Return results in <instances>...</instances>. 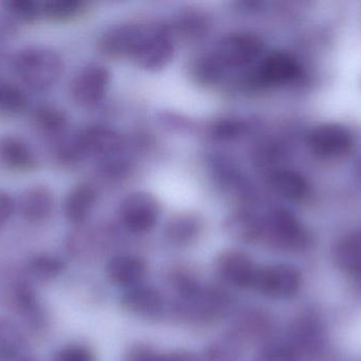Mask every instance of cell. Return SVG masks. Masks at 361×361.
Returning a JSON list of instances; mask_svg holds the SVG:
<instances>
[{
    "label": "cell",
    "instance_id": "obj_41",
    "mask_svg": "<svg viewBox=\"0 0 361 361\" xmlns=\"http://www.w3.org/2000/svg\"><path fill=\"white\" fill-rule=\"evenodd\" d=\"M358 171H360V173L361 175V160H360V165H358Z\"/></svg>",
    "mask_w": 361,
    "mask_h": 361
},
{
    "label": "cell",
    "instance_id": "obj_26",
    "mask_svg": "<svg viewBox=\"0 0 361 361\" xmlns=\"http://www.w3.org/2000/svg\"><path fill=\"white\" fill-rule=\"evenodd\" d=\"M271 188L283 199L292 201H302L309 194V184L298 172L278 170L269 178Z\"/></svg>",
    "mask_w": 361,
    "mask_h": 361
},
{
    "label": "cell",
    "instance_id": "obj_8",
    "mask_svg": "<svg viewBox=\"0 0 361 361\" xmlns=\"http://www.w3.org/2000/svg\"><path fill=\"white\" fill-rule=\"evenodd\" d=\"M302 288V275L290 264H271L258 268L252 288L271 299H290Z\"/></svg>",
    "mask_w": 361,
    "mask_h": 361
},
{
    "label": "cell",
    "instance_id": "obj_24",
    "mask_svg": "<svg viewBox=\"0 0 361 361\" xmlns=\"http://www.w3.org/2000/svg\"><path fill=\"white\" fill-rule=\"evenodd\" d=\"M54 206L52 192L46 187H33L19 199L20 215L30 223H40L50 216Z\"/></svg>",
    "mask_w": 361,
    "mask_h": 361
},
{
    "label": "cell",
    "instance_id": "obj_15",
    "mask_svg": "<svg viewBox=\"0 0 361 361\" xmlns=\"http://www.w3.org/2000/svg\"><path fill=\"white\" fill-rule=\"evenodd\" d=\"M147 271L146 261L133 254H118L110 259L106 266V275L110 282L129 288L140 285Z\"/></svg>",
    "mask_w": 361,
    "mask_h": 361
},
{
    "label": "cell",
    "instance_id": "obj_11",
    "mask_svg": "<svg viewBox=\"0 0 361 361\" xmlns=\"http://www.w3.org/2000/svg\"><path fill=\"white\" fill-rule=\"evenodd\" d=\"M111 83V72L105 66L91 64L82 68L71 83V97L80 107H93L103 101Z\"/></svg>",
    "mask_w": 361,
    "mask_h": 361
},
{
    "label": "cell",
    "instance_id": "obj_32",
    "mask_svg": "<svg viewBox=\"0 0 361 361\" xmlns=\"http://www.w3.org/2000/svg\"><path fill=\"white\" fill-rule=\"evenodd\" d=\"M85 8L82 0H49L44 4V15L55 20H67L80 14Z\"/></svg>",
    "mask_w": 361,
    "mask_h": 361
},
{
    "label": "cell",
    "instance_id": "obj_2",
    "mask_svg": "<svg viewBox=\"0 0 361 361\" xmlns=\"http://www.w3.org/2000/svg\"><path fill=\"white\" fill-rule=\"evenodd\" d=\"M123 139L118 131L105 125H90L78 131L69 142L59 148V157L63 162H75L86 157L103 161L120 153Z\"/></svg>",
    "mask_w": 361,
    "mask_h": 361
},
{
    "label": "cell",
    "instance_id": "obj_22",
    "mask_svg": "<svg viewBox=\"0 0 361 361\" xmlns=\"http://www.w3.org/2000/svg\"><path fill=\"white\" fill-rule=\"evenodd\" d=\"M212 27V16L205 11L197 8L180 11L169 25L173 37L177 34L189 42L201 40L209 33Z\"/></svg>",
    "mask_w": 361,
    "mask_h": 361
},
{
    "label": "cell",
    "instance_id": "obj_30",
    "mask_svg": "<svg viewBox=\"0 0 361 361\" xmlns=\"http://www.w3.org/2000/svg\"><path fill=\"white\" fill-rule=\"evenodd\" d=\"M23 345V335L16 326L0 318V360L8 361L17 357Z\"/></svg>",
    "mask_w": 361,
    "mask_h": 361
},
{
    "label": "cell",
    "instance_id": "obj_33",
    "mask_svg": "<svg viewBox=\"0 0 361 361\" xmlns=\"http://www.w3.org/2000/svg\"><path fill=\"white\" fill-rule=\"evenodd\" d=\"M126 361H199V358L187 351L159 353L148 348L139 347L127 356Z\"/></svg>",
    "mask_w": 361,
    "mask_h": 361
},
{
    "label": "cell",
    "instance_id": "obj_31",
    "mask_svg": "<svg viewBox=\"0 0 361 361\" xmlns=\"http://www.w3.org/2000/svg\"><path fill=\"white\" fill-rule=\"evenodd\" d=\"M66 264L61 259L49 254L34 256L27 264L30 273L36 279L50 281L56 279L65 271Z\"/></svg>",
    "mask_w": 361,
    "mask_h": 361
},
{
    "label": "cell",
    "instance_id": "obj_7",
    "mask_svg": "<svg viewBox=\"0 0 361 361\" xmlns=\"http://www.w3.org/2000/svg\"><path fill=\"white\" fill-rule=\"evenodd\" d=\"M118 216L127 230L133 233L148 232L160 220L161 203L152 193L135 191L123 199Z\"/></svg>",
    "mask_w": 361,
    "mask_h": 361
},
{
    "label": "cell",
    "instance_id": "obj_16",
    "mask_svg": "<svg viewBox=\"0 0 361 361\" xmlns=\"http://www.w3.org/2000/svg\"><path fill=\"white\" fill-rule=\"evenodd\" d=\"M324 329L322 322L313 314H303L295 320L290 328V338L295 353L314 354L322 349L324 345Z\"/></svg>",
    "mask_w": 361,
    "mask_h": 361
},
{
    "label": "cell",
    "instance_id": "obj_20",
    "mask_svg": "<svg viewBox=\"0 0 361 361\" xmlns=\"http://www.w3.org/2000/svg\"><path fill=\"white\" fill-rule=\"evenodd\" d=\"M273 330L271 317L264 312L250 311L240 316L229 334L245 345L248 343L265 341Z\"/></svg>",
    "mask_w": 361,
    "mask_h": 361
},
{
    "label": "cell",
    "instance_id": "obj_35",
    "mask_svg": "<svg viewBox=\"0 0 361 361\" xmlns=\"http://www.w3.org/2000/svg\"><path fill=\"white\" fill-rule=\"evenodd\" d=\"M246 129L247 124L241 119L222 118L212 123L210 134L216 139L231 140L244 134Z\"/></svg>",
    "mask_w": 361,
    "mask_h": 361
},
{
    "label": "cell",
    "instance_id": "obj_27",
    "mask_svg": "<svg viewBox=\"0 0 361 361\" xmlns=\"http://www.w3.org/2000/svg\"><path fill=\"white\" fill-rule=\"evenodd\" d=\"M226 70L218 63L212 52L197 55L189 64V74L201 85L214 86L222 80Z\"/></svg>",
    "mask_w": 361,
    "mask_h": 361
},
{
    "label": "cell",
    "instance_id": "obj_12",
    "mask_svg": "<svg viewBox=\"0 0 361 361\" xmlns=\"http://www.w3.org/2000/svg\"><path fill=\"white\" fill-rule=\"evenodd\" d=\"M148 23H127L107 30L99 37L101 53L114 59H131L147 31Z\"/></svg>",
    "mask_w": 361,
    "mask_h": 361
},
{
    "label": "cell",
    "instance_id": "obj_13",
    "mask_svg": "<svg viewBox=\"0 0 361 361\" xmlns=\"http://www.w3.org/2000/svg\"><path fill=\"white\" fill-rule=\"evenodd\" d=\"M258 268L252 256L239 249L224 250L216 260V273L233 288H252Z\"/></svg>",
    "mask_w": 361,
    "mask_h": 361
},
{
    "label": "cell",
    "instance_id": "obj_42",
    "mask_svg": "<svg viewBox=\"0 0 361 361\" xmlns=\"http://www.w3.org/2000/svg\"><path fill=\"white\" fill-rule=\"evenodd\" d=\"M18 361H33V360H27V358H23V360H18Z\"/></svg>",
    "mask_w": 361,
    "mask_h": 361
},
{
    "label": "cell",
    "instance_id": "obj_21",
    "mask_svg": "<svg viewBox=\"0 0 361 361\" xmlns=\"http://www.w3.org/2000/svg\"><path fill=\"white\" fill-rule=\"evenodd\" d=\"M227 235L241 243L252 244L262 239V218L248 210L229 214L223 223Z\"/></svg>",
    "mask_w": 361,
    "mask_h": 361
},
{
    "label": "cell",
    "instance_id": "obj_14",
    "mask_svg": "<svg viewBox=\"0 0 361 361\" xmlns=\"http://www.w3.org/2000/svg\"><path fill=\"white\" fill-rule=\"evenodd\" d=\"M123 309L140 317L156 318L164 311L163 295L150 286L137 285L128 288L121 298Z\"/></svg>",
    "mask_w": 361,
    "mask_h": 361
},
{
    "label": "cell",
    "instance_id": "obj_5",
    "mask_svg": "<svg viewBox=\"0 0 361 361\" xmlns=\"http://www.w3.org/2000/svg\"><path fill=\"white\" fill-rule=\"evenodd\" d=\"M283 251H297L307 244V235L300 220L288 210L273 209L262 218V239Z\"/></svg>",
    "mask_w": 361,
    "mask_h": 361
},
{
    "label": "cell",
    "instance_id": "obj_25",
    "mask_svg": "<svg viewBox=\"0 0 361 361\" xmlns=\"http://www.w3.org/2000/svg\"><path fill=\"white\" fill-rule=\"evenodd\" d=\"M35 156L31 148L20 138L0 137V165L13 171H29L35 167Z\"/></svg>",
    "mask_w": 361,
    "mask_h": 361
},
{
    "label": "cell",
    "instance_id": "obj_28",
    "mask_svg": "<svg viewBox=\"0 0 361 361\" xmlns=\"http://www.w3.org/2000/svg\"><path fill=\"white\" fill-rule=\"evenodd\" d=\"M33 123L44 135L59 136L67 127L68 119L59 108L42 106L34 112Z\"/></svg>",
    "mask_w": 361,
    "mask_h": 361
},
{
    "label": "cell",
    "instance_id": "obj_4",
    "mask_svg": "<svg viewBox=\"0 0 361 361\" xmlns=\"http://www.w3.org/2000/svg\"><path fill=\"white\" fill-rule=\"evenodd\" d=\"M175 51V37L169 25L149 23L131 61L145 71H160L173 61Z\"/></svg>",
    "mask_w": 361,
    "mask_h": 361
},
{
    "label": "cell",
    "instance_id": "obj_18",
    "mask_svg": "<svg viewBox=\"0 0 361 361\" xmlns=\"http://www.w3.org/2000/svg\"><path fill=\"white\" fill-rule=\"evenodd\" d=\"M205 229L204 218L195 212H180L171 216L165 226V237L176 246H188L201 237Z\"/></svg>",
    "mask_w": 361,
    "mask_h": 361
},
{
    "label": "cell",
    "instance_id": "obj_9",
    "mask_svg": "<svg viewBox=\"0 0 361 361\" xmlns=\"http://www.w3.org/2000/svg\"><path fill=\"white\" fill-rule=\"evenodd\" d=\"M310 150L322 159H341L351 154L355 139L349 129L336 123H324L311 129L307 137Z\"/></svg>",
    "mask_w": 361,
    "mask_h": 361
},
{
    "label": "cell",
    "instance_id": "obj_1",
    "mask_svg": "<svg viewBox=\"0 0 361 361\" xmlns=\"http://www.w3.org/2000/svg\"><path fill=\"white\" fill-rule=\"evenodd\" d=\"M176 311L182 317L195 322L220 319L228 311L231 299L223 290L202 285L190 278H178Z\"/></svg>",
    "mask_w": 361,
    "mask_h": 361
},
{
    "label": "cell",
    "instance_id": "obj_34",
    "mask_svg": "<svg viewBox=\"0 0 361 361\" xmlns=\"http://www.w3.org/2000/svg\"><path fill=\"white\" fill-rule=\"evenodd\" d=\"M27 99L20 88L11 84H0V110L16 114L27 107Z\"/></svg>",
    "mask_w": 361,
    "mask_h": 361
},
{
    "label": "cell",
    "instance_id": "obj_39",
    "mask_svg": "<svg viewBox=\"0 0 361 361\" xmlns=\"http://www.w3.org/2000/svg\"><path fill=\"white\" fill-rule=\"evenodd\" d=\"M15 203L8 193L0 191V226L6 224L14 213Z\"/></svg>",
    "mask_w": 361,
    "mask_h": 361
},
{
    "label": "cell",
    "instance_id": "obj_10",
    "mask_svg": "<svg viewBox=\"0 0 361 361\" xmlns=\"http://www.w3.org/2000/svg\"><path fill=\"white\" fill-rule=\"evenodd\" d=\"M301 76L298 59L286 51H274L263 57L250 78L259 87H280L295 82Z\"/></svg>",
    "mask_w": 361,
    "mask_h": 361
},
{
    "label": "cell",
    "instance_id": "obj_6",
    "mask_svg": "<svg viewBox=\"0 0 361 361\" xmlns=\"http://www.w3.org/2000/svg\"><path fill=\"white\" fill-rule=\"evenodd\" d=\"M264 42L252 32H233L222 36L214 45L212 55L218 63L228 69H240L252 65L262 54Z\"/></svg>",
    "mask_w": 361,
    "mask_h": 361
},
{
    "label": "cell",
    "instance_id": "obj_40",
    "mask_svg": "<svg viewBox=\"0 0 361 361\" xmlns=\"http://www.w3.org/2000/svg\"><path fill=\"white\" fill-rule=\"evenodd\" d=\"M161 120L163 121L164 124L169 125L171 129H179L180 131H184V129H189L191 127L190 122L186 119L180 118L178 114H163L161 117Z\"/></svg>",
    "mask_w": 361,
    "mask_h": 361
},
{
    "label": "cell",
    "instance_id": "obj_36",
    "mask_svg": "<svg viewBox=\"0 0 361 361\" xmlns=\"http://www.w3.org/2000/svg\"><path fill=\"white\" fill-rule=\"evenodd\" d=\"M4 8L11 16L21 21H32L39 14L40 8L33 0H8Z\"/></svg>",
    "mask_w": 361,
    "mask_h": 361
},
{
    "label": "cell",
    "instance_id": "obj_38",
    "mask_svg": "<svg viewBox=\"0 0 361 361\" xmlns=\"http://www.w3.org/2000/svg\"><path fill=\"white\" fill-rule=\"evenodd\" d=\"M56 361H95L94 355L84 345H69L57 354Z\"/></svg>",
    "mask_w": 361,
    "mask_h": 361
},
{
    "label": "cell",
    "instance_id": "obj_3",
    "mask_svg": "<svg viewBox=\"0 0 361 361\" xmlns=\"http://www.w3.org/2000/svg\"><path fill=\"white\" fill-rule=\"evenodd\" d=\"M15 74L31 88L53 86L63 73V61L55 51L42 47L23 49L13 57Z\"/></svg>",
    "mask_w": 361,
    "mask_h": 361
},
{
    "label": "cell",
    "instance_id": "obj_19",
    "mask_svg": "<svg viewBox=\"0 0 361 361\" xmlns=\"http://www.w3.org/2000/svg\"><path fill=\"white\" fill-rule=\"evenodd\" d=\"M332 261L335 267L345 275H361V229L337 239L332 248Z\"/></svg>",
    "mask_w": 361,
    "mask_h": 361
},
{
    "label": "cell",
    "instance_id": "obj_23",
    "mask_svg": "<svg viewBox=\"0 0 361 361\" xmlns=\"http://www.w3.org/2000/svg\"><path fill=\"white\" fill-rule=\"evenodd\" d=\"M97 192L92 184L82 182L70 190L63 203V213L72 224L80 225L90 215L97 203Z\"/></svg>",
    "mask_w": 361,
    "mask_h": 361
},
{
    "label": "cell",
    "instance_id": "obj_29",
    "mask_svg": "<svg viewBox=\"0 0 361 361\" xmlns=\"http://www.w3.org/2000/svg\"><path fill=\"white\" fill-rule=\"evenodd\" d=\"M243 347L240 341L228 333L207 345L204 353V360L239 361L243 353Z\"/></svg>",
    "mask_w": 361,
    "mask_h": 361
},
{
    "label": "cell",
    "instance_id": "obj_37",
    "mask_svg": "<svg viewBox=\"0 0 361 361\" xmlns=\"http://www.w3.org/2000/svg\"><path fill=\"white\" fill-rule=\"evenodd\" d=\"M296 355L290 345L273 343L263 347L252 361H296Z\"/></svg>",
    "mask_w": 361,
    "mask_h": 361
},
{
    "label": "cell",
    "instance_id": "obj_17",
    "mask_svg": "<svg viewBox=\"0 0 361 361\" xmlns=\"http://www.w3.org/2000/svg\"><path fill=\"white\" fill-rule=\"evenodd\" d=\"M2 300L8 309L25 316L32 324L39 318V307L35 290L25 280L8 281L2 292Z\"/></svg>",
    "mask_w": 361,
    "mask_h": 361
}]
</instances>
